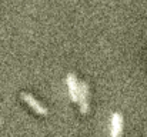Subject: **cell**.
Masks as SVG:
<instances>
[{
    "label": "cell",
    "instance_id": "cell-4",
    "mask_svg": "<svg viewBox=\"0 0 147 137\" xmlns=\"http://www.w3.org/2000/svg\"><path fill=\"white\" fill-rule=\"evenodd\" d=\"M123 130V116L121 113H113L111 117V137H120Z\"/></svg>",
    "mask_w": 147,
    "mask_h": 137
},
{
    "label": "cell",
    "instance_id": "cell-2",
    "mask_svg": "<svg viewBox=\"0 0 147 137\" xmlns=\"http://www.w3.org/2000/svg\"><path fill=\"white\" fill-rule=\"evenodd\" d=\"M79 103H80L82 114H86L89 111V86L84 82L80 83V87H79Z\"/></svg>",
    "mask_w": 147,
    "mask_h": 137
},
{
    "label": "cell",
    "instance_id": "cell-3",
    "mask_svg": "<svg viewBox=\"0 0 147 137\" xmlns=\"http://www.w3.org/2000/svg\"><path fill=\"white\" fill-rule=\"evenodd\" d=\"M67 86H69L71 100L73 101H79V87H80V84L77 83V79H76L74 73H69L67 74Z\"/></svg>",
    "mask_w": 147,
    "mask_h": 137
},
{
    "label": "cell",
    "instance_id": "cell-5",
    "mask_svg": "<svg viewBox=\"0 0 147 137\" xmlns=\"http://www.w3.org/2000/svg\"><path fill=\"white\" fill-rule=\"evenodd\" d=\"M0 123H1V120H0Z\"/></svg>",
    "mask_w": 147,
    "mask_h": 137
},
{
    "label": "cell",
    "instance_id": "cell-1",
    "mask_svg": "<svg viewBox=\"0 0 147 137\" xmlns=\"http://www.w3.org/2000/svg\"><path fill=\"white\" fill-rule=\"evenodd\" d=\"M20 97H22V100H23L24 103H27L37 114H40V116H46V114H47V109H46L45 106H42V103H39L32 94H29V93H26V91H22V93H20Z\"/></svg>",
    "mask_w": 147,
    "mask_h": 137
}]
</instances>
